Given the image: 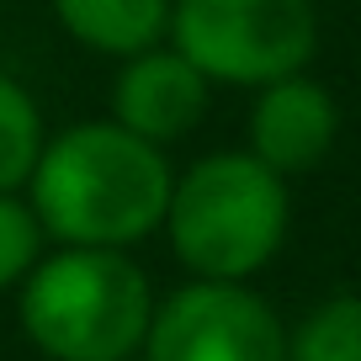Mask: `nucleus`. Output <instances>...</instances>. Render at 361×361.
Masks as SVG:
<instances>
[{
  "instance_id": "1",
  "label": "nucleus",
  "mask_w": 361,
  "mask_h": 361,
  "mask_svg": "<svg viewBox=\"0 0 361 361\" xmlns=\"http://www.w3.org/2000/svg\"><path fill=\"white\" fill-rule=\"evenodd\" d=\"M170 186L176 170L165 149L102 117L43 144L27 180V207L59 250H133L165 228Z\"/></svg>"
},
{
  "instance_id": "2",
  "label": "nucleus",
  "mask_w": 361,
  "mask_h": 361,
  "mask_svg": "<svg viewBox=\"0 0 361 361\" xmlns=\"http://www.w3.org/2000/svg\"><path fill=\"white\" fill-rule=\"evenodd\" d=\"M293 192L250 149H218L176 176L165 239L197 282H250L282 250Z\"/></svg>"
},
{
  "instance_id": "3",
  "label": "nucleus",
  "mask_w": 361,
  "mask_h": 361,
  "mask_svg": "<svg viewBox=\"0 0 361 361\" xmlns=\"http://www.w3.org/2000/svg\"><path fill=\"white\" fill-rule=\"evenodd\" d=\"M16 319L48 361H133L154 287L128 250H54L16 287Z\"/></svg>"
},
{
  "instance_id": "4",
  "label": "nucleus",
  "mask_w": 361,
  "mask_h": 361,
  "mask_svg": "<svg viewBox=\"0 0 361 361\" xmlns=\"http://www.w3.org/2000/svg\"><path fill=\"white\" fill-rule=\"evenodd\" d=\"M170 48L207 85L260 90L303 75L319 48L314 0H170Z\"/></svg>"
},
{
  "instance_id": "5",
  "label": "nucleus",
  "mask_w": 361,
  "mask_h": 361,
  "mask_svg": "<svg viewBox=\"0 0 361 361\" xmlns=\"http://www.w3.org/2000/svg\"><path fill=\"white\" fill-rule=\"evenodd\" d=\"M144 361H287V324L250 282H180L154 298Z\"/></svg>"
},
{
  "instance_id": "6",
  "label": "nucleus",
  "mask_w": 361,
  "mask_h": 361,
  "mask_svg": "<svg viewBox=\"0 0 361 361\" xmlns=\"http://www.w3.org/2000/svg\"><path fill=\"white\" fill-rule=\"evenodd\" d=\"M335 133H340V106L329 96V85L314 80L308 69L276 80V85H260L255 102H250L245 144L260 165L276 170L282 180L314 170L335 149Z\"/></svg>"
},
{
  "instance_id": "7",
  "label": "nucleus",
  "mask_w": 361,
  "mask_h": 361,
  "mask_svg": "<svg viewBox=\"0 0 361 361\" xmlns=\"http://www.w3.org/2000/svg\"><path fill=\"white\" fill-rule=\"evenodd\" d=\"M207 102H213V85L170 43L123 59V69L112 80V123L154 149L192 133L207 117Z\"/></svg>"
},
{
  "instance_id": "8",
  "label": "nucleus",
  "mask_w": 361,
  "mask_h": 361,
  "mask_svg": "<svg viewBox=\"0 0 361 361\" xmlns=\"http://www.w3.org/2000/svg\"><path fill=\"white\" fill-rule=\"evenodd\" d=\"M54 16L80 48L106 59L149 54L170 32V0H54Z\"/></svg>"
},
{
  "instance_id": "9",
  "label": "nucleus",
  "mask_w": 361,
  "mask_h": 361,
  "mask_svg": "<svg viewBox=\"0 0 361 361\" xmlns=\"http://www.w3.org/2000/svg\"><path fill=\"white\" fill-rule=\"evenodd\" d=\"M48 144L43 106L16 75L0 69V192H22Z\"/></svg>"
},
{
  "instance_id": "10",
  "label": "nucleus",
  "mask_w": 361,
  "mask_h": 361,
  "mask_svg": "<svg viewBox=\"0 0 361 361\" xmlns=\"http://www.w3.org/2000/svg\"><path fill=\"white\" fill-rule=\"evenodd\" d=\"M287 361H361V293L314 303L287 329Z\"/></svg>"
},
{
  "instance_id": "11",
  "label": "nucleus",
  "mask_w": 361,
  "mask_h": 361,
  "mask_svg": "<svg viewBox=\"0 0 361 361\" xmlns=\"http://www.w3.org/2000/svg\"><path fill=\"white\" fill-rule=\"evenodd\" d=\"M43 224L27 207V197L0 192V293H16V287L32 276V266L43 260Z\"/></svg>"
}]
</instances>
